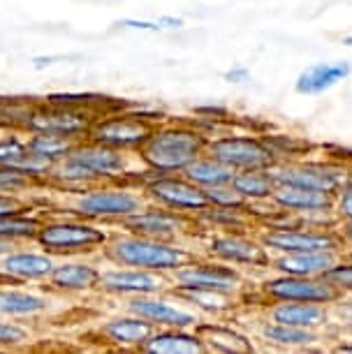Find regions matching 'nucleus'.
Returning <instances> with one entry per match:
<instances>
[{"instance_id":"nucleus-1","label":"nucleus","mask_w":352,"mask_h":354,"mask_svg":"<svg viewBox=\"0 0 352 354\" xmlns=\"http://www.w3.org/2000/svg\"><path fill=\"white\" fill-rule=\"evenodd\" d=\"M139 169H144V162L139 160L137 153L118 151L84 137L68 151V156L54 165L46 188L82 190L95 183H132V176L139 174Z\"/></svg>"},{"instance_id":"nucleus-2","label":"nucleus","mask_w":352,"mask_h":354,"mask_svg":"<svg viewBox=\"0 0 352 354\" xmlns=\"http://www.w3.org/2000/svg\"><path fill=\"white\" fill-rule=\"evenodd\" d=\"M37 197L42 199L37 206H42L46 213H70L102 225H118L123 218L149 204L144 188L130 181L95 183L82 190L42 188Z\"/></svg>"},{"instance_id":"nucleus-3","label":"nucleus","mask_w":352,"mask_h":354,"mask_svg":"<svg viewBox=\"0 0 352 354\" xmlns=\"http://www.w3.org/2000/svg\"><path fill=\"white\" fill-rule=\"evenodd\" d=\"M102 262L135 266V269L158 271V273H174L178 266L190 262L195 252L183 248L176 241H163V239L142 236L132 232H111L109 243L100 252Z\"/></svg>"},{"instance_id":"nucleus-4","label":"nucleus","mask_w":352,"mask_h":354,"mask_svg":"<svg viewBox=\"0 0 352 354\" xmlns=\"http://www.w3.org/2000/svg\"><path fill=\"white\" fill-rule=\"evenodd\" d=\"M209 137L185 123L154 125L137 156L144 167L158 174H183L185 167L207 153Z\"/></svg>"},{"instance_id":"nucleus-5","label":"nucleus","mask_w":352,"mask_h":354,"mask_svg":"<svg viewBox=\"0 0 352 354\" xmlns=\"http://www.w3.org/2000/svg\"><path fill=\"white\" fill-rule=\"evenodd\" d=\"M109 239L111 230L102 223H93L70 213H46L33 243L61 259L100 255Z\"/></svg>"},{"instance_id":"nucleus-6","label":"nucleus","mask_w":352,"mask_h":354,"mask_svg":"<svg viewBox=\"0 0 352 354\" xmlns=\"http://www.w3.org/2000/svg\"><path fill=\"white\" fill-rule=\"evenodd\" d=\"M137 183L144 188V195L151 204L185 213V216L195 218L209 206L204 190L190 183L183 174H158L146 167L137 176Z\"/></svg>"},{"instance_id":"nucleus-7","label":"nucleus","mask_w":352,"mask_h":354,"mask_svg":"<svg viewBox=\"0 0 352 354\" xmlns=\"http://www.w3.org/2000/svg\"><path fill=\"white\" fill-rule=\"evenodd\" d=\"M241 287V273L232 264L218 262V259L192 257L190 262L169 273V290H216L237 294Z\"/></svg>"},{"instance_id":"nucleus-8","label":"nucleus","mask_w":352,"mask_h":354,"mask_svg":"<svg viewBox=\"0 0 352 354\" xmlns=\"http://www.w3.org/2000/svg\"><path fill=\"white\" fill-rule=\"evenodd\" d=\"M207 153L221 160L223 165L239 169H269L278 162V156L271 146L253 135H223L209 137Z\"/></svg>"},{"instance_id":"nucleus-9","label":"nucleus","mask_w":352,"mask_h":354,"mask_svg":"<svg viewBox=\"0 0 352 354\" xmlns=\"http://www.w3.org/2000/svg\"><path fill=\"white\" fill-rule=\"evenodd\" d=\"M151 130H154V123L142 121V118L130 113L128 109H116L107 113H98L95 121L91 123L89 139L118 151L137 153L139 146L151 135Z\"/></svg>"},{"instance_id":"nucleus-10","label":"nucleus","mask_w":352,"mask_h":354,"mask_svg":"<svg viewBox=\"0 0 352 354\" xmlns=\"http://www.w3.org/2000/svg\"><path fill=\"white\" fill-rule=\"evenodd\" d=\"M125 310L144 317L146 322H151L156 329H165V326L195 329V326L202 322L199 313L195 308H190L185 301H181L172 290L132 297L130 301L125 304Z\"/></svg>"},{"instance_id":"nucleus-11","label":"nucleus","mask_w":352,"mask_h":354,"mask_svg":"<svg viewBox=\"0 0 352 354\" xmlns=\"http://www.w3.org/2000/svg\"><path fill=\"white\" fill-rule=\"evenodd\" d=\"M98 113L89 109H75V106L51 104L46 100H37L30 111V118L26 123V132H54L79 142L89 137L91 123Z\"/></svg>"},{"instance_id":"nucleus-12","label":"nucleus","mask_w":352,"mask_h":354,"mask_svg":"<svg viewBox=\"0 0 352 354\" xmlns=\"http://www.w3.org/2000/svg\"><path fill=\"white\" fill-rule=\"evenodd\" d=\"M169 290V276L158 271L135 269V266H121L111 264L102 266V276H100V292L107 297H121L132 299L142 297V294H156Z\"/></svg>"},{"instance_id":"nucleus-13","label":"nucleus","mask_w":352,"mask_h":354,"mask_svg":"<svg viewBox=\"0 0 352 354\" xmlns=\"http://www.w3.org/2000/svg\"><path fill=\"white\" fill-rule=\"evenodd\" d=\"M118 227L132 234H142V236L163 239V241H176L178 236L188 234L190 227H195V218L149 202L144 209H139L132 213V216L123 218L121 223H118Z\"/></svg>"},{"instance_id":"nucleus-14","label":"nucleus","mask_w":352,"mask_h":354,"mask_svg":"<svg viewBox=\"0 0 352 354\" xmlns=\"http://www.w3.org/2000/svg\"><path fill=\"white\" fill-rule=\"evenodd\" d=\"M102 266L89 257H61L46 278V287L58 297H89L100 292Z\"/></svg>"},{"instance_id":"nucleus-15","label":"nucleus","mask_w":352,"mask_h":354,"mask_svg":"<svg viewBox=\"0 0 352 354\" xmlns=\"http://www.w3.org/2000/svg\"><path fill=\"white\" fill-rule=\"evenodd\" d=\"M54 292L37 290V287L24 285V283H8L0 280V317L24 319H42L54 310Z\"/></svg>"},{"instance_id":"nucleus-16","label":"nucleus","mask_w":352,"mask_h":354,"mask_svg":"<svg viewBox=\"0 0 352 354\" xmlns=\"http://www.w3.org/2000/svg\"><path fill=\"white\" fill-rule=\"evenodd\" d=\"M58 257L42 250L39 245L28 248L26 243L17 245L15 250L0 257V280L24 285H44L51 276Z\"/></svg>"},{"instance_id":"nucleus-17","label":"nucleus","mask_w":352,"mask_h":354,"mask_svg":"<svg viewBox=\"0 0 352 354\" xmlns=\"http://www.w3.org/2000/svg\"><path fill=\"white\" fill-rule=\"evenodd\" d=\"M267 250L276 252H308V250H341L343 236L334 230H299V227H271L260 234Z\"/></svg>"},{"instance_id":"nucleus-18","label":"nucleus","mask_w":352,"mask_h":354,"mask_svg":"<svg viewBox=\"0 0 352 354\" xmlns=\"http://www.w3.org/2000/svg\"><path fill=\"white\" fill-rule=\"evenodd\" d=\"M276 185H299V188L334 192L345 183L338 167H329L322 162H283L278 160L269 167Z\"/></svg>"},{"instance_id":"nucleus-19","label":"nucleus","mask_w":352,"mask_h":354,"mask_svg":"<svg viewBox=\"0 0 352 354\" xmlns=\"http://www.w3.org/2000/svg\"><path fill=\"white\" fill-rule=\"evenodd\" d=\"M264 297L271 301H315L331 304L341 297L336 287H331L327 280L313 276H290L281 273L278 278H271L262 285Z\"/></svg>"},{"instance_id":"nucleus-20","label":"nucleus","mask_w":352,"mask_h":354,"mask_svg":"<svg viewBox=\"0 0 352 354\" xmlns=\"http://www.w3.org/2000/svg\"><path fill=\"white\" fill-rule=\"evenodd\" d=\"M207 252L211 259L225 264H246V266H267L271 264L269 250L264 248L262 241L243 236L239 232H221L214 234L207 243Z\"/></svg>"},{"instance_id":"nucleus-21","label":"nucleus","mask_w":352,"mask_h":354,"mask_svg":"<svg viewBox=\"0 0 352 354\" xmlns=\"http://www.w3.org/2000/svg\"><path fill=\"white\" fill-rule=\"evenodd\" d=\"M154 331L156 326L146 322L144 317L135 315V313L107 317L95 329L98 336L102 338V343L114 347V350H142Z\"/></svg>"},{"instance_id":"nucleus-22","label":"nucleus","mask_w":352,"mask_h":354,"mask_svg":"<svg viewBox=\"0 0 352 354\" xmlns=\"http://www.w3.org/2000/svg\"><path fill=\"white\" fill-rule=\"evenodd\" d=\"M269 202L288 213H327L334 209L331 192L299 188V185H276Z\"/></svg>"},{"instance_id":"nucleus-23","label":"nucleus","mask_w":352,"mask_h":354,"mask_svg":"<svg viewBox=\"0 0 352 354\" xmlns=\"http://www.w3.org/2000/svg\"><path fill=\"white\" fill-rule=\"evenodd\" d=\"M142 352L149 354H202L209 352L197 329H178V326H165L156 329L146 340Z\"/></svg>"},{"instance_id":"nucleus-24","label":"nucleus","mask_w":352,"mask_h":354,"mask_svg":"<svg viewBox=\"0 0 352 354\" xmlns=\"http://www.w3.org/2000/svg\"><path fill=\"white\" fill-rule=\"evenodd\" d=\"M350 72H352V65L348 61L315 63L297 77L295 91L299 93V95H320V93L334 88L338 82L348 79Z\"/></svg>"},{"instance_id":"nucleus-25","label":"nucleus","mask_w":352,"mask_h":354,"mask_svg":"<svg viewBox=\"0 0 352 354\" xmlns=\"http://www.w3.org/2000/svg\"><path fill=\"white\" fill-rule=\"evenodd\" d=\"M341 250H308V252H283L274 259V269L290 276H313L320 278L338 259Z\"/></svg>"},{"instance_id":"nucleus-26","label":"nucleus","mask_w":352,"mask_h":354,"mask_svg":"<svg viewBox=\"0 0 352 354\" xmlns=\"http://www.w3.org/2000/svg\"><path fill=\"white\" fill-rule=\"evenodd\" d=\"M327 317L324 304L315 301H274L269 308V319L281 324L304 326V329H315Z\"/></svg>"},{"instance_id":"nucleus-27","label":"nucleus","mask_w":352,"mask_h":354,"mask_svg":"<svg viewBox=\"0 0 352 354\" xmlns=\"http://www.w3.org/2000/svg\"><path fill=\"white\" fill-rule=\"evenodd\" d=\"M46 211L42 206H30L26 211L10 213L0 218V239L12 243H33L37 236V230L44 223Z\"/></svg>"},{"instance_id":"nucleus-28","label":"nucleus","mask_w":352,"mask_h":354,"mask_svg":"<svg viewBox=\"0 0 352 354\" xmlns=\"http://www.w3.org/2000/svg\"><path fill=\"white\" fill-rule=\"evenodd\" d=\"M195 329L199 336H202L209 352H228V354L253 352V343H250L243 333L232 329V326L216 324V322H199Z\"/></svg>"},{"instance_id":"nucleus-29","label":"nucleus","mask_w":352,"mask_h":354,"mask_svg":"<svg viewBox=\"0 0 352 354\" xmlns=\"http://www.w3.org/2000/svg\"><path fill=\"white\" fill-rule=\"evenodd\" d=\"M183 176L188 178L190 183H195L202 190H207V188H214V185L232 183L234 169L228 165H223L221 160H216L214 156H209V153H202L195 162H190L185 167Z\"/></svg>"},{"instance_id":"nucleus-30","label":"nucleus","mask_w":352,"mask_h":354,"mask_svg":"<svg viewBox=\"0 0 352 354\" xmlns=\"http://www.w3.org/2000/svg\"><path fill=\"white\" fill-rule=\"evenodd\" d=\"M234 190L246 202H267L276 190V181L269 169H239L232 178Z\"/></svg>"},{"instance_id":"nucleus-31","label":"nucleus","mask_w":352,"mask_h":354,"mask_svg":"<svg viewBox=\"0 0 352 354\" xmlns=\"http://www.w3.org/2000/svg\"><path fill=\"white\" fill-rule=\"evenodd\" d=\"M181 301H185L190 308L207 315H225L234 308V294L216 292V290H172Z\"/></svg>"},{"instance_id":"nucleus-32","label":"nucleus","mask_w":352,"mask_h":354,"mask_svg":"<svg viewBox=\"0 0 352 354\" xmlns=\"http://www.w3.org/2000/svg\"><path fill=\"white\" fill-rule=\"evenodd\" d=\"M26 144H28V153L56 165L58 160H63L68 156V151L77 142L70 137L54 135V132H26Z\"/></svg>"},{"instance_id":"nucleus-33","label":"nucleus","mask_w":352,"mask_h":354,"mask_svg":"<svg viewBox=\"0 0 352 354\" xmlns=\"http://www.w3.org/2000/svg\"><path fill=\"white\" fill-rule=\"evenodd\" d=\"M262 338L267 340V343L278 345V347H306V345L317 340L313 329L281 324V322H264L262 324Z\"/></svg>"},{"instance_id":"nucleus-34","label":"nucleus","mask_w":352,"mask_h":354,"mask_svg":"<svg viewBox=\"0 0 352 354\" xmlns=\"http://www.w3.org/2000/svg\"><path fill=\"white\" fill-rule=\"evenodd\" d=\"M195 223H204L209 227L223 232H239L250 223V218L246 216L243 209H228V206H207L202 213L195 216Z\"/></svg>"},{"instance_id":"nucleus-35","label":"nucleus","mask_w":352,"mask_h":354,"mask_svg":"<svg viewBox=\"0 0 352 354\" xmlns=\"http://www.w3.org/2000/svg\"><path fill=\"white\" fill-rule=\"evenodd\" d=\"M37 100L33 97H0V130H24Z\"/></svg>"},{"instance_id":"nucleus-36","label":"nucleus","mask_w":352,"mask_h":354,"mask_svg":"<svg viewBox=\"0 0 352 354\" xmlns=\"http://www.w3.org/2000/svg\"><path fill=\"white\" fill-rule=\"evenodd\" d=\"M33 340H35V331L24 319L0 317V350L17 352L28 347Z\"/></svg>"},{"instance_id":"nucleus-37","label":"nucleus","mask_w":352,"mask_h":354,"mask_svg":"<svg viewBox=\"0 0 352 354\" xmlns=\"http://www.w3.org/2000/svg\"><path fill=\"white\" fill-rule=\"evenodd\" d=\"M28 158L24 130H0V167H19Z\"/></svg>"},{"instance_id":"nucleus-38","label":"nucleus","mask_w":352,"mask_h":354,"mask_svg":"<svg viewBox=\"0 0 352 354\" xmlns=\"http://www.w3.org/2000/svg\"><path fill=\"white\" fill-rule=\"evenodd\" d=\"M46 188V185L33 183L21 169L15 167H0V195H26L35 197L37 190Z\"/></svg>"},{"instance_id":"nucleus-39","label":"nucleus","mask_w":352,"mask_h":354,"mask_svg":"<svg viewBox=\"0 0 352 354\" xmlns=\"http://www.w3.org/2000/svg\"><path fill=\"white\" fill-rule=\"evenodd\" d=\"M204 195H207L209 204L211 206H228V209H246V199L239 195L234 190V185L232 183H225V185H214V188H207L204 190Z\"/></svg>"},{"instance_id":"nucleus-40","label":"nucleus","mask_w":352,"mask_h":354,"mask_svg":"<svg viewBox=\"0 0 352 354\" xmlns=\"http://www.w3.org/2000/svg\"><path fill=\"white\" fill-rule=\"evenodd\" d=\"M320 278L338 292H352V259H336Z\"/></svg>"},{"instance_id":"nucleus-41","label":"nucleus","mask_w":352,"mask_h":354,"mask_svg":"<svg viewBox=\"0 0 352 354\" xmlns=\"http://www.w3.org/2000/svg\"><path fill=\"white\" fill-rule=\"evenodd\" d=\"M341 220H352V183H343L334 192V209Z\"/></svg>"},{"instance_id":"nucleus-42","label":"nucleus","mask_w":352,"mask_h":354,"mask_svg":"<svg viewBox=\"0 0 352 354\" xmlns=\"http://www.w3.org/2000/svg\"><path fill=\"white\" fill-rule=\"evenodd\" d=\"M35 204V197H26V195H0V218L10 216V213L26 211Z\"/></svg>"},{"instance_id":"nucleus-43","label":"nucleus","mask_w":352,"mask_h":354,"mask_svg":"<svg viewBox=\"0 0 352 354\" xmlns=\"http://www.w3.org/2000/svg\"><path fill=\"white\" fill-rule=\"evenodd\" d=\"M118 28H125V30H146V32H163V26L160 21H149V19H121L116 21Z\"/></svg>"},{"instance_id":"nucleus-44","label":"nucleus","mask_w":352,"mask_h":354,"mask_svg":"<svg viewBox=\"0 0 352 354\" xmlns=\"http://www.w3.org/2000/svg\"><path fill=\"white\" fill-rule=\"evenodd\" d=\"M250 79V72L248 68H243V65H234L232 70L225 72V82H230V84H243V82H248Z\"/></svg>"},{"instance_id":"nucleus-45","label":"nucleus","mask_w":352,"mask_h":354,"mask_svg":"<svg viewBox=\"0 0 352 354\" xmlns=\"http://www.w3.org/2000/svg\"><path fill=\"white\" fill-rule=\"evenodd\" d=\"M197 113H202L204 118H209V121H214V118H223L225 113H228V109L225 106H211V104H207V106H197L195 109Z\"/></svg>"},{"instance_id":"nucleus-46","label":"nucleus","mask_w":352,"mask_h":354,"mask_svg":"<svg viewBox=\"0 0 352 354\" xmlns=\"http://www.w3.org/2000/svg\"><path fill=\"white\" fill-rule=\"evenodd\" d=\"M58 61H63V58L61 56H35L33 58V68L46 70V68H51V65H56Z\"/></svg>"},{"instance_id":"nucleus-47","label":"nucleus","mask_w":352,"mask_h":354,"mask_svg":"<svg viewBox=\"0 0 352 354\" xmlns=\"http://www.w3.org/2000/svg\"><path fill=\"white\" fill-rule=\"evenodd\" d=\"M158 21H160L163 30H178L183 26V19H178V17H160Z\"/></svg>"},{"instance_id":"nucleus-48","label":"nucleus","mask_w":352,"mask_h":354,"mask_svg":"<svg viewBox=\"0 0 352 354\" xmlns=\"http://www.w3.org/2000/svg\"><path fill=\"white\" fill-rule=\"evenodd\" d=\"M343 236V241H350L352 243V220H343L341 225V232H338Z\"/></svg>"},{"instance_id":"nucleus-49","label":"nucleus","mask_w":352,"mask_h":354,"mask_svg":"<svg viewBox=\"0 0 352 354\" xmlns=\"http://www.w3.org/2000/svg\"><path fill=\"white\" fill-rule=\"evenodd\" d=\"M19 243H12V241H5V239H0V257H5L8 252H12L17 248Z\"/></svg>"},{"instance_id":"nucleus-50","label":"nucleus","mask_w":352,"mask_h":354,"mask_svg":"<svg viewBox=\"0 0 352 354\" xmlns=\"http://www.w3.org/2000/svg\"><path fill=\"white\" fill-rule=\"evenodd\" d=\"M338 352H352V347H348V345H343V347H338Z\"/></svg>"},{"instance_id":"nucleus-51","label":"nucleus","mask_w":352,"mask_h":354,"mask_svg":"<svg viewBox=\"0 0 352 354\" xmlns=\"http://www.w3.org/2000/svg\"><path fill=\"white\" fill-rule=\"evenodd\" d=\"M343 42H345V44H352V37H345Z\"/></svg>"},{"instance_id":"nucleus-52","label":"nucleus","mask_w":352,"mask_h":354,"mask_svg":"<svg viewBox=\"0 0 352 354\" xmlns=\"http://www.w3.org/2000/svg\"><path fill=\"white\" fill-rule=\"evenodd\" d=\"M350 259H352V252H350Z\"/></svg>"}]
</instances>
